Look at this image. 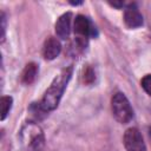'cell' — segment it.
<instances>
[{
	"label": "cell",
	"mask_w": 151,
	"mask_h": 151,
	"mask_svg": "<svg viewBox=\"0 0 151 151\" xmlns=\"http://www.w3.org/2000/svg\"><path fill=\"white\" fill-rule=\"evenodd\" d=\"M20 138L27 151H45V136L35 122H28L22 126Z\"/></svg>",
	"instance_id": "2"
},
{
	"label": "cell",
	"mask_w": 151,
	"mask_h": 151,
	"mask_svg": "<svg viewBox=\"0 0 151 151\" xmlns=\"http://www.w3.org/2000/svg\"><path fill=\"white\" fill-rule=\"evenodd\" d=\"M149 136H150V138H151V127L149 129Z\"/></svg>",
	"instance_id": "16"
},
{
	"label": "cell",
	"mask_w": 151,
	"mask_h": 151,
	"mask_svg": "<svg viewBox=\"0 0 151 151\" xmlns=\"http://www.w3.org/2000/svg\"><path fill=\"white\" fill-rule=\"evenodd\" d=\"M70 4H71V5H74V6H77V5H80V4H83V2H81V1H78V2H77V1H71Z\"/></svg>",
	"instance_id": "15"
},
{
	"label": "cell",
	"mask_w": 151,
	"mask_h": 151,
	"mask_svg": "<svg viewBox=\"0 0 151 151\" xmlns=\"http://www.w3.org/2000/svg\"><path fill=\"white\" fill-rule=\"evenodd\" d=\"M140 85L143 87V90L151 97V74H146L143 77L142 81H140Z\"/></svg>",
	"instance_id": "12"
},
{
	"label": "cell",
	"mask_w": 151,
	"mask_h": 151,
	"mask_svg": "<svg viewBox=\"0 0 151 151\" xmlns=\"http://www.w3.org/2000/svg\"><path fill=\"white\" fill-rule=\"evenodd\" d=\"M73 29L77 38L88 40L90 38L97 37V28L91 22V20L85 15H77L73 24Z\"/></svg>",
	"instance_id": "4"
},
{
	"label": "cell",
	"mask_w": 151,
	"mask_h": 151,
	"mask_svg": "<svg viewBox=\"0 0 151 151\" xmlns=\"http://www.w3.org/2000/svg\"><path fill=\"white\" fill-rule=\"evenodd\" d=\"M5 33H6V17L5 13L1 12V42L5 40Z\"/></svg>",
	"instance_id": "13"
},
{
	"label": "cell",
	"mask_w": 151,
	"mask_h": 151,
	"mask_svg": "<svg viewBox=\"0 0 151 151\" xmlns=\"http://www.w3.org/2000/svg\"><path fill=\"white\" fill-rule=\"evenodd\" d=\"M71 22H72V13L67 12L64 13L63 15H60L54 25L55 28V34L58 35V38L65 40L68 38L70 33H71Z\"/></svg>",
	"instance_id": "7"
},
{
	"label": "cell",
	"mask_w": 151,
	"mask_h": 151,
	"mask_svg": "<svg viewBox=\"0 0 151 151\" xmlns=\"http://www.w3.org/2000/svg\"><path fill=\"white\" fill-rule=\"evenodd\" d=\"M111 111L117 122L126 124L133 118V109L123 92H117L111 99Z\"/></svg>",
	"instance_id": "3"
},
{
	"label": "cell",
	"mask_w": 151,
	"mask_h": 151,
	"mask_svg": "<svg viewBox=\"0 0 151 151\" xmlns=\"http://www.w3.org/2000/svg\"><path fill=\"white\" fill-rule=\"evenodd\" d=\"M38 72H39L38 65L34 64V63H28L25 66V68H24V71L21 73V81L25 85H31L37 79Z\"/></svg>",
	"instance_id": "9"
},
{
	"label": "cell",
	"mask_w": 151,
	"mask_h": 151,
	"mask_svg": "<svg viewBox=\"0 0 151 151\" xmlns=\"http://www.w3.org/2000/svg\"><path fill=\"white\" fill-rule=\"evenodd\" d=\"M110 5L111 6H113V7H117V8H122V7H125V2L124 1H111L110 2Z\"/></svg>",
	"instance_id": "14"
},
{
	"label": "cell",
	"mask_w": 151,
	"mask_h": 151,
	"mask_svg": "<svg viewBox=\"0 0 151 151\" xmlns=\"http://www.w3.org/2000/svg\"><path fill=\"white\" fill-rule=\"evenodd\" d=\"M72 73H73V66H67L63 68L59 72V74L52 80L48 88L45 91L40 100V105L47 113L58 107L60 99L64 94V91L72 77Z\"/></svg>",
	"instance_id": "1"
},
{
	"label": "cell",
	"mask_w": 151,
	"mask_h": 151,
	"mask_svg": "<svg viewBox=\"0 0 151 151\" xmlns=\"http://www.w3.org/2000/svg\"><path fill=\"white\" fill-rule=\"evenodd\" d=\"M124 22L129 28H138L143 25V15L138 11L134 4L129 5L124 12Z\"/></svg>",
	"instance_id": "6"
},
{
	"label": "cell",
	"mask_w": 151,
	"mask_h": 151,
	"mask_svg": "<svg viewBox=\"0 0 151 151\" xmlns=\"http://www.w3.org/2000/svg\"><path fill=\"white\" fill-rule=\"evenodd\" d=\"M12 104H13V98L9 97V96H4L1 97V100H0V107H1V117L0 119L1 120H5L6 117L8 116L11 109H12Z\"/></svg>",
	"instance_id": "10"
},
{
	"label": "cell",
	"mask_w": 151,
	"mask_h": 151,
	"mask_svg": "<svg viewBox=\"0 0 151 151\" xmlns=\"http://www.w3.org/2000/svg\"><path fill=\"white\" fill-rule=\"evenodd\" d=\"M61 52V45L60 41L54 37H48L42 46V55L46 60H53L55 59Z\"/></svg>",
	"instance_id": "8"
},
{
	"label": "cell",
	"mask_w": 151,
	"mask_h": 151,
	"mask_svg": "<svg viewBox=\"0 0 151 151\" xmlns=\"http://www.w3.org/2000/svg\"><path fill=\"white\" fill-rule=\"evenodd\" d=\"M81 78H83V83H84V84H86V85L92 84V83L96 80V72H94V70H93L91 66L87 65V66L84 67V70H83Z\"/></svg>",
	"instance_id": "11"
},
{
	"label": "cell",
	"mask_w": 151,
	"mask_h": 151,
	"mask_svg": "<svg viewBox=\"0 0 151 151\" xmlns=\"http://www.w3.org/2000/svg\"><path fill=\"white\" fill-rule=\"evenodd\" d=\"M123 143L126 151H146L143 136L137 127H130L125 131Z\"/></svg>",
	"instance_id": "5"
}]
</instances>
